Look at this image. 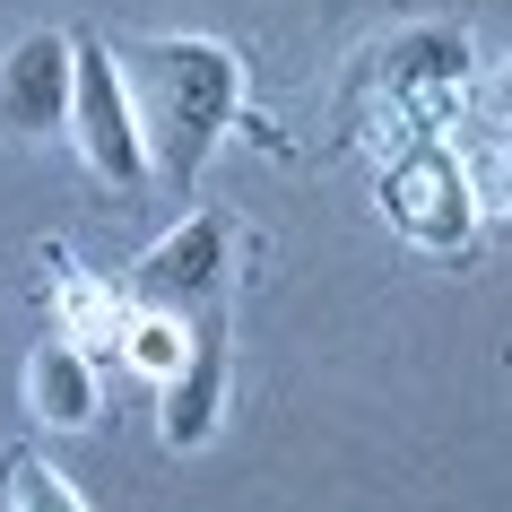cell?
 <instances>
[{
	"label": "cell",
	"mask_w": 512,
	"mask_h": 512,
	"mask_svg": "<svg viewBox=\"0 0 512 512\" xmlns=\"http://www.w3.org/2000/svg\"><path fill=\"white\" fill-rule=\"evenodd\" d=\"M0 495L27 504V512H79V486L53 478V460H44V452H18V460H9V469H0Z\"/></svg>",
	"instance_id": "obj_10"
},
{
	"label": "cell",
	"mask_w": 512,
	"mask_h": 512,
	"mask_svg": "<svg viewBox=\"0 0 512 512\" xmlns=\"http://www.w3.org/2000/svg\"><path fill=\"white\" fill-rule=\"evenodd\" d=\"M183 313H131V339H122V356L131 365H148V374H174L183 365Z\"/></svg>",
	"instance_id": "obj_11"
},
{
	"label": "cell",
	"mask_w": 512,
	"mask_h": 512,
	"mask_svg": "<svg viewBox=\"0 0 512 512\" xmlns=\"http://www.w3.org/2000/svg\"><path fill=\"white\" fill-rule=\"evenodd\" d=\"M70 122L87 139V165L105 183L131 191L148 174V139H139V113H131V79H122V53H113L96 27L70 35Z\"/></svg>",
	"instance_id": "obj_3"
},
{
	"label": "cell",
	"mask_w": 512,
	"mask_h": 512,
	"mask_svg": "<svg viewBox=\"0 0 512 512\" xmlns=\"http://www.w3.org/2000/svg\"><path fill=\"white\" fill-rule=\"evenodd\" d=\"M217 408H226V313H217V304H200V339H191L183 365L165 374L157 434L174 443V452H191V443H209Z\"/></svg>",
	"instance_id": "obj_7"
},
{
	"label": "cell",
	"mask_w": 512,
	"mask_h": 512,
	"mask_svg": "<svg viewBox=\"0 0 512 512\" xmlns=\"http://www.w3.org/2000/svg\"><path fill=\"white\" fill-rule=\"evenodd\" d=\"M478 113H486V122H504V131H512V53L495 61V70H486V87H478Z\"/></svg>",
	"instance_id": "obj_12"
},
{
	"label": "cell",
	"mask_w": 512,
	"mask_h": 512,
	"mask_svg": "<svg viewBox=\"0 0 512 512\" xmlns=\"http://www.w3.org/2000/svg\"><path fill=\"white\" fill-rule=\"evenodd\" d=\"M122 79H131V113L157 174L191 183L209 165L217 131L243 122V61L209 35H157V44H122Z\"/></svg>",
	"instance_id": "obj_1"
},
{
	"label": "cell",
	"mask_w": 512,
	"mask_h": 512,
	"mask_svg": "<svg viewBox=\"0 0 512 512\" xmlns=\"http://www.w3.org/2000/svg\"><path fill=\"white\" fill-rule=\"evenodd\" d=\"M27 408L44 417V426H87V417H96V374H87V348L70 339V330L35 339V356H27Z\"/></svg>",
	"instance_id": "obj_9"
},
{
	"label": "cell",
	"mask_w": 512,
	"mask_h": 512,
	"mask_svg": "<svg viewBox=\"0 0 512 512\" xmlns=\"http://www.w3.org/2000/svg\"><path fill=\"white\" fill-rule=\"evenodd\" d=\"M486 183H495V200L512 209V148H495V165H486Z\"/></svg>",
	"instance_id": "obj_13"
},
{
	"label": "cell",
	"mask_w": 512,
	"mask_h": 512,
	"mask_svg": "<svg viewBox=\"0 0 512 512\" xmlns=\"http://www.w3.org/2000/svg\"><path fill=\"white\" fill-rule=\"evenodd\" d=\"M365 87H374V105L391 113V131H400V139L443 131L452 105H460V87H469V35L443 27V18H417V27H400L374 53Z\"/></svg>",
	"instance_id": "obj_2"
},
{
	"label": "cell",
	"mask_w": 512,
	"mask_h": 512,
	"mask_svg": "<svg viewBox=\"0 0 512 512\" xmlns=\"http://www.w3.org/2000/svg\"><path fill=\"white\" fill-rule=\"evenodd\" d=\"M382 209L400 217V235H417L426 252H460L469 243V174L443 148V131L391 148V165H382Z\"/></svg>",
	"instance_id": "obj_5"
},
{
	"label": "cell",
	"mask_w": 512,
	"mask_h": 512,
	"mask_svg": "<svg viewBox=\"0 0 512 512\" xmlns=\"http://www.w3.org/2000/svg\"><path fill=\"white\" fill-rule=\"evenodd\" d=\"M226 252H235V217L226 209H191L183 226H165L148 252H139L131 270V313H200V304H217V287H226Z\"/></svg>",
	"instance_id": "obj_4"
},
{
	"label": "cell",
	"mask_w": 512,
	"mask_h": 512,
	"mask_svg": "<svg viewBox=\"0 0 512 512\" xmlns=\"http://www.w3.org/2000/svg\"><path fill=\"white\" fill-rule=\"evenodd\" d=\"M44 278H53V304H61V330H70V339H79L87 356H113L122 348V339H131V304L113 296L105 278H87L79 261H70V252H44Z\"/></svg>",
	"instance_id": "obj_8"
},
{
	"label": "cell",
	"mask_w": 512,
	"mask_h": 512,
	"mask_svg": "<svg viewBox=\"0 0 512 512\" xmlns=\"http://www.w3.org/2000/svg\"><path fill=\"white\" fill-rule=\"evenodd\" d=\"M61 113H70V35L35 27L0 53V131L44 139Z\"/></svg>",
	"instance_id": "obj_6"
}]
</instances>
